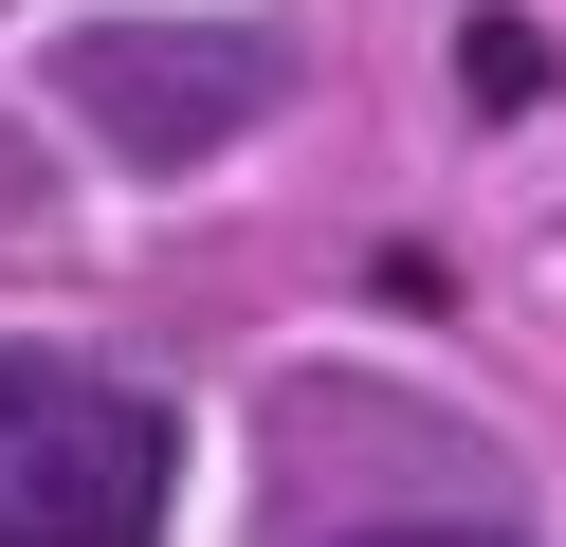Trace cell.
Masks as SVG:
<instances>
[{
	"label": "cell",
	"mask_w": 566,
	"mask_h": 547,
	"mask_svg": "<svg viewBox=\"0 0 566 547\" xmlns=\"http://www.w3.org/2000/svg\"><path fill=\"white\" fill-rule=\"evenodd\" d=\"M165 529V420L92 365L0 347V547H147Z\"/></svg>",
	"instance_id": "1"
},
{
	"label": "cell",
	"mask_w": 566,
	"mask_h": 547,
	"mask_svg": "<svg viewBox=\"0 0 566 547\" xmlns=\"http://www.w3.org/2000/svg\"><path fill=\"white\" fill-rule=\"evenodd\" d=\"M274 36L256 19H92V36H55V92H74V128L111 146L128 182H184V165H220L238 128L274 109Z\"/></svg>",
	"instance_id": "2"
},
{
	"label": "cell",
	"mask_w": 566,
	"mask_h": 547,
	"mask_svg": "<svg viewBox=\"0 0 566 547\" xmlns=\"http://www.w3.org/2000/svg\"><path fill=\"white\" fill-rule=\"evenodd\" d=\"M347 547H493V529H347Z\"/></svg>",
	"instance_id": "4"
},
{
	"label": "cell",
	"mask_w": 566,
	"mask_h": 547,
	"mask_svg": "<svg viewBox=\"0 0 566 547\" xmlns=\"http://www.w3.org/2000/svg\"><path fill=\"white\" fill-rule=\"evenodd\" d=\"M475 109H530V19H475Z\"/></svg>",
	"instance_id": "3"
}]
</instances>
